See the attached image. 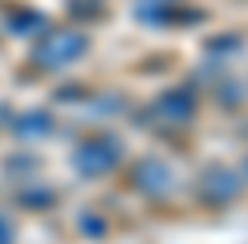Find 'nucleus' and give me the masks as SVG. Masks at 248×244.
Instances as JSON below:
<instances>
[{"instance_id":"f257e3e1","label":"nucleus","mask_w":248,"mask_h":244,"mask_svg":"<svg viewBox=\"0 0 248 244\" xmlns=\"http://www.w3.org/2000/svg\"><path fill=\"white\" fill-rule=\"evenodd\" d=\"M91 46V38L83 30H49L38 49H34V64L42 68H64V64H76Z\"/></svg>"},{"instance_id":"f03ea898","label":"nucleus","mask_w":248,"mask_h":244,"mask_svg":"<svg viewBox=\"0 0 248 244\" xmlns=\"http://www.w3.org/2000/svg\"><path fill=\"white\" fill-rule=\"evenodd\" d=\"M117 162H121V143L113 136H98V139L83 143L76 151V169L83 177H102V173H109Z\"/></svg>"},{"instance_id":"7ed1b4c3","label":"nucleus","mask_w":248,"mask_h":244,"mask_svg":"<svg viewBox=\"0 0 248 244\" xmlns=\"http://www.w3.org/2000/svg\"><path fill=\"white\" fill-rule=\"evenodd\" d=\"M158 109L170 117V121L185 124L192 113H196V94L188 91V87H173V91H166L162 98H158Z\"/></svg>"},{"instance_id":"20e7f679","label":"nucleus","mask_w":248,"mask_h":244,"mask_svg":"<svg viewBox=\"0 0 248 244\" xmlns=\"http://www.w3.org/2000/svg\"><path fill=\"white\" fill-rule=\"evenodd\" d=\"M8 30L19 34V38H27V34H42V30H46V15H42V12H34V8L12 12V15H8Z\"/></svg>"},{"instance_id":"39448f33","label":"nucleus","mask_w":248,"mask_h":244,"mask_svg":"<svg viewBox=\"0 0 248 244\" xmlns=\"http://www.w3.org/2000/svg\"><path fill=\"white\" fill-rule=\"evenodd\" d=\"M0 244H12V226L0 218Z\"/></svg>"},{"instance_id":"423d86ee","label":"nucleus","mask_w":248,"mask_h":244,"mask_svg":"<svg viewBox=\"0 0 248 244\" xmlns=\"http://www.w3.org/2000/svg\"><path fill=\"white\" fill-rule=\"evenodd\" d=\"M170 4H173V0H170Z\"/></svg>"}]
</instances>
